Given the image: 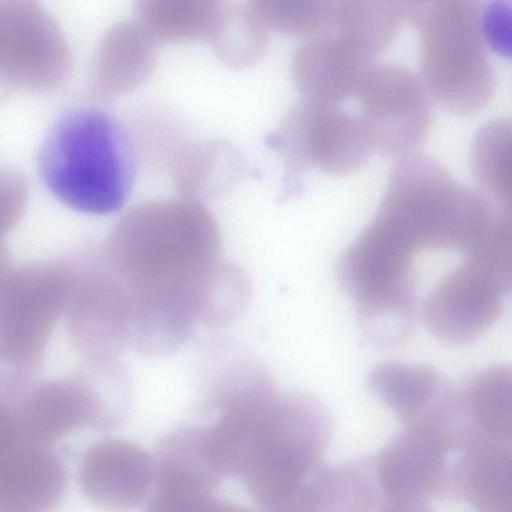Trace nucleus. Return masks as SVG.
<instances>
[{"label": "nucleus", "instance_id": "f257e3e1", "mask_svg": "<svg viewBox=\"0 0 512 512\" xmlns=\"http://www.w3.org/2000/svg\"><path fill=\"white\" fill-rule=\"evenodd\" d=\"M107 252L126 297L129 333L158 347L186 344L223 260L207 207L181 197L140 203L118 221Z\"/></svg>", "mask_w": 512, "mask_h": 512}, {"label": "nucleus", "instance_id": "f03ea898", "mask_svg": "<svg viewBox=\"0 0 512 512\" xmlns=\"http://www.w3.org/2000/svg\"><path fill=\"white\" fill-rule=\"evenodd\" d=\"M332 434L326 408L304 392L273 391L243 417L230 474L263 512H271L322 463Z\"/></svg>", "mask_w": 512, "mask_h": 512}, {"label": "nucleus", "instance_id": "7ed1b4c3", "mask_svg": "<svg viewBox=\"0 0 512 512\" xmlns=\"http://www.w3.org/2000/svg\"><path fill=\"white\" fill-rule=\"evenodd\" d=\"M38 164L44 184L59 201L97 215L124 205L136 173L134 150L122 124L91 106L70 109L53 123Z\"/></svg>", "mask_w": 512, "mask_h": 512}, {"label": "nucleus", "instance_id": "20e7f679", "mask_svg": "<svg viewBox=\"0 0 512 512\" xmlns=\"http://www.w3.org/2000/svg\"><path fill=\"white\" fill-rule=\"evenodd\" d=\"M482 2H406V21L420 36L421 79L446 111L471 115L496 90V72L482 28Z\"/></svg>", "mask_w": 512, "mask_h": 512}, {"label": "nucleus", "instance_id": "39448f33", "mask_svg": "<svg viewBox=\"0 0 512 512\" xmlns=\"http://www.w3.org/2000/svg\"><path fill=\"white\" fill-rule=\"evenodd\" d=\"M512 233L462 256L426 297L421 316L441 343L461 346L481 337L501 317L511 290Z\"/></svg>", "mask_w": 512, "mask_h": 512}, {"label": "nucleus", "instance_id": "423d86ee", "mask_svg": "<svg viewBox=\"0 0 512 512\" xmlns=\"http://www.w3.org/2000/svg\"><path fill=\"white\" fill-rule=\"evenodd\" d=\"M458 450V435L446 409L431 404L371 459L382 498L406 502L441 498Z\"/></svg>", "mask_w": 512, "mask_h": 512}, {"label": "nucleus", "instance_id": "0eeeda50", "mask_svg": "<svg viewBox=\"0 0 512 512\" xmlns=\"http://www.w3.org/2000/svg\"><path fill=\"white\" fill-rule=\"evenodd\" d=\"M269 142L293 172L318 167L344 176L363 167L375 152L358 114L304 97L289 108Z\"/></svg>", "mask_w": 512, "mask_h": 512}, {"label": "nucleus", "instance_id": "6e6552de", "mask_svg": "<svg viewBox=\"0 0 512 512\" xmlns=\"http://www.w3.org/2000/svg\"><path fill=\"white\" fill-rule=\"evenodd\" d=\"M355 97L375 152L397 159L417 151L428 138L431 97L421 77L408 68L376 62Z\"/></svg>", "mask_w": 512, "mask_h": 512}, {"label": "nucleus", "instance_id": "1a4fd4ad", "mask_svg": "<svg viewBox=\"0 0 512 512\" xmlns=\"http://www.w3.org/2000/svg\"><path fill=\"white\" fill-rule=\"evenodd\" d=\"M154 463L140 446L122 439L93 444L83 455L79 483L86 498L106 512H128L146 498Z\"/></svg>", "mask_w": 512, "mask_h": 512}, {"label": "nucleus", "instance_id": "9d476101", "mask_svg": "<svg viewBox=\"0 0 512 512\" xmlns=\"http://www.w3.org/2000/svg\"><path fill=\"white\" fill-rule=\"evenodd\" d=\"M376 62L351 41L331 32L307 39L295 51L291 76L302 97L338 106L356 96Z\"/></svg>", "mask_w": 512, "mask_h": 512}, {"label": "nucleus", "instance_id": "9b49d317", "mask_svg": "<svg viewBox=\"0 0 512 512\" xmlns=\"http://www.w3.org/2000/svg\"><path fill=\"white\" fill-rule=\"evenodd\" d=\"M442 498L460 499L475 512H512L511 445L477 442L459 451Z\"/></svg>", "mask_w": 512, "mask_h": 512}, {"label": "nucleus", "instance_id": "f8f14e48", "mask_svg": "<svg viewBox=\"0 0 512 512\" xmlns=\"http://www.w3.org/2000/svg\"><path fill=\"white\" fill-rule=\"evenodd\" d=\"M158 45L137 18L113 26L96 61V93L103 98L115 97L144 83L154 70Z\"/></svg>", "mask_w": 512, "mask_h": 512}, {"label": "nucleus", "instance_id": "ddd939ff", "mask_svg": "<svg viewBox=\"0 0 512 512\" xmlns=\"http://www.w3.org/2000/svg\"><path fill=\"white\" fill-rule=\"evenodd\" d=\"M244 169L243 154L234 144L222 139L200 140L178 153L172 181L179 197L203 203L232 189Z\"/></svg>", "mask_w": 512, "mask_h": 512}, {"label": "nucleus", "instance_id": "4468645a", "mask_svg": "<svg viewBox=\"0 0 512 512\" xmlns=\"http://www.w3.org/2000/svg\"><path fill=\"white\" fill-rule=\"evenodd\" d=\"M153 463L155 485L214 491L224 478L211 457L204 426L181 427L167 434Z\"/></svg>", "mask_w": 512, "mask_h": 512}, {"label": "nucleus", "instance_id": "2eb2a0df", "mask_svg": "<svg viewBox=\"0 0 512 512\" xmlns=\"http://www.w3.org/2000/svg\"><path fill=\"white\" fill-rule=\"evenodd\" d=\"M449 382L425 364L383 363L368 379L371 391L405 424L420 416Z\"/></svg>", "mask_w": 512, "mask_h": 512}, {"label": "nucleus", "instance_id": "dca6fc26", "mask_svg": "<svg viewBox=\"0 0 512 512\" xmlns=\"http://www.w3.org/2000/svg\"><path fill=\"white\" fill-rule=\"evenodd\" d=\"M223 8L206 0H142L135 7L137 19L158 43L208 41Z\"/></svg>", "mask_w": 512, "mask_h": 512}, {"label": "nucleus", "instance_id": "f3484780", "mask_svg": "<svg viewBox=\"0 0 512 512\" xmlns=\"http://www.w3.org/2000/svg\"><path fill=\"white\" fill-rule=\"evenodd\" d=\"M404 22L406 1H336L331 32L377 59L396 39Z\"/></svg>", "mask_w": 512, "mask_h": 512}, {"label": "nucleus", "instance_id": "a211bd4d", "mask_svg": "<svg viewBox=\"0 0 512 512\" xmlns=\"http://www.w3.org/2000/svg\"><path fill=\"white\" fill-rule=\"evenodd\" d=\"M470 417L488 440L511 445V370L493 365L476 373L464 386Z\"/></svg>", "mask_w": 512, "mask_h": 512}, {"label": "nucleus", "instance_id": "6ab92c4d", "mask_svg": "<svg viewBox=\"0 0 512 512\" xmlns=\"http://www.w3.org/2000/svg\"><path fill=\"white\" fill-rule=\"evenodd\" d=\"M511 122L493 119L479 128L471 149V169L479 192L511 209Z\"/></svg>", "mask_w": 512, "mask_h": 512}, {"label": "nucleus", "instance_id": "aec40b11", "mask_svg": "<svg viewBox=\"0 0 512 512\" xmlns=\"http://www.w3.org/2000/svg\"><path fill=\"white\" fill-rule=\"evenodd\" d=\"M268 32L249 2L224 6L208 43L224 64L246 68L264 55Z\"/></svg>", "mask_w": 512, "mask_h": 512}, {"label": "nucleus", "instance_id": "412c9836", "mask_svg": "<svg viewBox=\"0 0 512 512\" xmlns=\"http://www.w3.org/2000/svg\"><path fill=\"white\" fill-rule=\"evenodd\" d=\"M335 3L311 0L249 1L268 31L307 39L331 32Z\"/></svg>", "mask_w": 512, "mask_h": 512}, {"label": "nucleus", "instance_id": "4be33fe9", "mask_svg": "<svg viewBox=\"0 0 512 512\" xmlns=\"http://www.w3.org/2000/svg\"><path fill=\"white\" fill-rule=\"evenodd\" d=\"M251 282L245 271L223 260L211 281L201 315V323L225 325L236 319L247 307Z\"/></svg>", "mask_w": 512, "mask_h": 512}, {"label": "nucleus", "instance_id": "5701e85b", "mask_svg": "<svg viewBox=\"0 0 512 512\" xmlns=\"http://www.w3.org/2000/svg\"><path fill=\"white\" fill-rule=\"evenodd\" d=\"M145 512H250L213 495V491L184 486H155Z\"/></svg>", "mask_w": 512, "mask_h": 512}, {"label": "nucleus", "instance_id": "b1692460", "mask_svg": "<svg viewBox=\"0 0 512 512\" xmlns=\"http://www.w3.org/2000/svg\"><path fill=\"white\" fill-rule=\"evenodd\" d=\"M0 512H21V511L0 508Z\"/></svg>", "mask_w": 512, "mask_h": 512}]
</instances>
